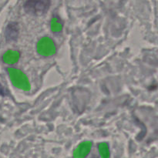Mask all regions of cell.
<instances>
[{"mask_svg": "<svg viewBox=\"0 0 158 158\" xmlns=\"http://www.w3.org/2000/svg\"><path fill=\"white\" fill-rule=\"evenodd\" d=\"M50 5L49 0H29L24 2L23 9L29 15H43L47 12Z\"/></svg>", "mask_w": 158, "mask_h": 158, "instance_id": "cell-1", "label": "cell"}, {"mask_svg": "<svg viewBox=\"0 0 158 158\" xmlns=\"http://www.w3.org/2000/svg\"><path fill=\"white\" fill-rule=\"evenodd\" d=\"M53 50L54 46L52 43L48 39L47 40L44 39L39 43V51L43 55H49V53H52Z\"/></svg>", "mask_w": 158, "mask_h": 158, "instance_id": "cell-2", "label": "cell"}, {"mask_svg": "<svg viewBox=\"0 0 158 158\" xmlns=\"http://www.w3.org/2000/svg\"><path fill=\"white\" fill-rule=\"evenodd\" d=\"M19 34V27L18 25L15 23H9V26H7L6 30V36L7 40L9 41H12L15 40L18 37Z\"/></svg>", "mask_w": 158, "mask_h": 158, "instance_id": "cell-3", "label": "cell"}, {"mask_svg": "<svg viewBox=\"0 0 158 158\" xmlns=\"http://www.w3.org/2000/svg\"><path fill=\"white\" fill-rule=\"evenodd\" d=\"M12 74H13V83H15V85H21L20 87L23 88V86H27L28 83L26 82V77H24L23 73L21 72L18 70H13V73Z\"/></svg>", "mask_w": 158, "mask_h": 158, "instance_id": "cell-4", "label": "cell"}, {"mask_svg": "<svg viewBox=\"0 0 158 158\" xmlns=\"http://www.w3.org/2000/svg\"><path fill=\"white\" fill-rule=\"evenodd\" d=\"M0 95H4V91H3L2 88L0 86Z\"/></svg>", "mask_w": 158, "mask_h": 158, "instance_id": "cell-5", "label": "cell"}]
</instances>
